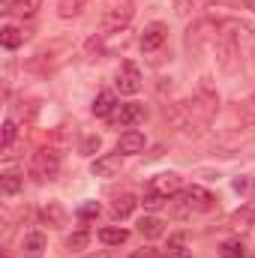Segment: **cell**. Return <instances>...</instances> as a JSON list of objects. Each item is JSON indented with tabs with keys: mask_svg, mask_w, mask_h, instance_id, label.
I'll return each instance as SVG.
<instances>
[{
	"mask_svg": "<svg viewBox=\"0 0 255 258\" xmlns=\"http://www.w3.org/2000/svg\"><path fill=\"white\" fill-rule=\"evenodd\" d=\"M60 171V153L57 150H36L30 159V177L36 180H54Z\"/></svg>",
	"mask_w": 255,
	"mask_h": 258,
	"instance_id": "1",
	"label": "cell"
},
{
	"mask_svg": "<svg viewBox=\"0 0 255 258\" xmlns=\"http://www.w3.org/2000/svg\"><path fill=\"white\" fill-rule=\"evenodd\" d=\"M117 90L120 93H126V96H132V93H138L141 90V69H138V63L135 60H123L120 63V69H117Z\"/></svg>",
	"mask_w": 255,
	"mask_h": 258,
	"instance_id": "2",
	"label": "cell"
},
{
	"mask_svg": "<svg viewBox=\"0 0 255 258\" xmlns=\"http://www.w3.org/2000/svg\"><path fill=\"white\" fill-rule=\"evenodd\" d=\"M129 21H132V3H123V6H114L102 15V33H117L123 30Z\"/></svg>",
	"mask_w": 255,
	"mask_h": 258,
	"instance_id": "3",
	"label": "cell"
},
{
	"mask_svg": "<svg viewBox=\"0 0 255 258\" xmlns=\"http://www.w3.org/2000/svg\"><path fill=\"white\" fill-rule=\"evenodd\" d=\"M183 204H186V210H192V213H210L216 207V198L207 192V189H201V186H192V189L183 192Z\"/></svg>",
	"mask_w": 255,
	"mask_h": 258,
	"instance_id": "4",
	"label": "cell"
},
{
	"mask_svg": "<svg viewBox=\"0 0 255 258\" xmlns=\"http://www.w3.org/2000/svg\"><path fill=\"white\" fill-rule=\"evenodd\" d=\"M168 39V27L162 24V21H153V24H147L144 27V33H141V51H156V48H162V42Z\"/></svg>",
	"mask_w": 255,
	"mask_h": 258,
	"instance_id": "5",
	"label": "cell"
},
{
	"mask_svg": "<svg viewBox=\"0 0 255 258\" xmlns=\"http://www.w3.org/2000/svg\"><path fill=\"white\" fill-rule=\"evenodd\" d=\"M120 168H123V156L120 153H102L90 165V171L96 177H114V174H120Z\"/></svg>",
	"mask_w": 255,
	"mask_h": 258,
	"instance_id": "6",
	"label": "cell"
},
{
	"mask_svg": "<svg viewBox=\"0 0 255 258\" xmlns=\"http://www.w3.org/2000/svg\"><path fill=\"white\" fill-rule=\"evenodd\" d=\"M180 174H174V171H162V174H156L153 180H150V192H159L165 195V198H171V195L180 192Z\"/></svg>",
	"mask_w": 255,
	"mask_h": 258,
	"instance_id": "7",
	"label": "cell"
},
{
	"mask_svg": "<svg viewBox=\"0 0 255 258\" xmlns=\"http://www.w3.org/2000/svg\"><path fill=\"white\" fill-rule=\"evenodd\" d=\"M144 144H147V138H144V132H138V129H126L120 138H117V153L120 156H132V153H141L144 150Z\"/></svg>",
	"mask_w": 255,
	"mask_h": 258,
	"instance_id": "8",
	"label": "cell"
},
{
	"mask_svg": "<svg viewBox=\"0 0 255 258\" xmlns=\"http://www.w3.org/2000/svg\"><path fill=\"white\" fill-rule=\"evenodd\" d=\"M144 105L141 102H126V105H120L117 111H114V120L120 123V126H126V129H132L135 123H141L144 120Z\"/></svg>",
	"mask_w": 255,
	"mask_h": 258,
	"instance_id": "9",
	"label": "cell"
},
{
	"mask_svg": "<svg viewBox=\"0 0 255 258\" xmlns=\"http://www.w3.org/2000/svg\"><path fill=\"white\" fill-rule=\"evenodd\" d=\"M255 222V204L249 201V204H243L240 210H234L231 213V219H228V228L234 231V234H243L249 225Z\"/></svg>",
	"mask_w": 255,
	"mask_h": 258,
	"instance_id": "10",
	"label": "cell"
},
{
	"mask_svg": "<svg viewBox=\"0 0 255 258\" xmlns=\"http://www.w3.org/2000/svg\"><path fill=\"white\" fill-rule=\"evenodd\" d=\"M39 219H42V225H48V228H60V225L66 222L63 204H60V201H48V204H42Z\"/></svg>",
	"mask_w": 255,
	"mask_h": 258,
	"instance_id": "11",
	"label": "cell"
},
{
	"mask_svg": "<svg viewBox=\"0 0 255 258\" xmlns=\"http://www.w3.org/2000/svg\"><path fill=\"white\" fill-rule=\"evenodd\" d=\"M117 108H120V105H117V96H114L111 90H102V93L93 99V114H96V117H111Z\"/></svg>",
	"mask_w": 255,
	"mask_h": 258,
	"instance_id": "12",
	"label": "cell"
},
{
	"mask_svg": "<svg viewBox=\"0 0 255 258\" xmlns=\"http://www.w3.org/2000/svg\"><path fill=\"white\" fill-rule=\"evenodd\" d=\"M21 252L27 258H39L45 252V234L42 231H30V234H24V240H21Z\"/></svg>",
	"mask_w": 255,
	"mask_h": 258,
	"instance_id": "13",
	"label": "cell"
},
{
	"mask_svg": "<svg viewBox=\"0 0 255 258\" xmlns=\"http://www.w3.org/2000/svg\"><path fill=\"white\" fill-rule=\"evenodd\" d=\"M138 234L147 237V240H156V237L165 234V225H162V219H156V216H144V219H138Z\"/></svg>",
	"mask_w": 255,
	"mask_h": 258,
	"instance_id": "14",
	"label": "cell"
},
{
	"mask_svg": "<svg viewBox=\"0 0 255 258\" xmlns=\"http://www.w3.org/2000/svg\"><path fill=\"white\" fill-rule=\"evenodd\" d=\"M42 0H9V12H15L18 18H33L39 12Z\"/></svg>",
	"mask_w": 255,
	"mask_h": 258,
	"instance_id": "15",
	"label": "cell"
},
{
	"mask_svg": "<svg viewBox=\"0 0 255 258\" xmlns=\"http://www.w3.org/2000/svg\"><path fill=\"white\" fill-rule=\"evenodd\" d=\"M99 240H102L105 246H120V243L129 240V231L126 228H117V225H108V228L99 231Z\"/></svg>",
	"mask_w": 255,
	"mask_h": 258,
	"instance_id": "16",
	"label": "cell"
},
{
	"mask_svg": "<svg viewBox=\"0 0 255 258\" xmlns=\"http://www.w3.org/2000/svg\"><path fill=\"white\" fill-rule=\"evenodd\" d=\"M162 258H189V249H186V234L180 231V234H174V237H168V249H165V255Z\"/></svg>",
	"mask_w": 255,
	"mask_h": 258,
	"instance_id": "17",
	"label": "cell"
},
{
	"mask_svg": "<svg viewBox=\"0 0 255 258\" xmlns=\"http://www.w3.org/2000/svg\"><path fill=\"white\" fill-rule=\"evenodd\" d=\"M135 198L132 195H120V198H114V204H111V213H114V219H126L129 213L135 210Z\"/></svg>",
	"mask_w": 255,
	"mask_h": 258,
	"instance_id": "18",
	"label": "cell"
},
{
	"mask_svg": "<svg viewBox=\"0 0 255 258\" xmlns=\"http://www.w3.org/2000/svg\"><path fill=\"white\" fill-rule=\"evenodd\" d=\"M0 42H3V48H18V45L24 42V33H21L18 27L6 24V27L0 30Z\"/></svg>",
	"mask_w": 255,
	"mask_h": 258,
	"instance_id": "19",
	"label": "cell"
},
{
	"mask_svg": "<svg viewBox=\"0 0 255 258\" xmlns=\"http://www.w3.org/2000/svg\"><path fill=\"white\" fill-rule=\"evenodd\" d=\"M21 186H24V177H21V174L6 171V174L0 177V192H3V195H15Z\"/></svg>",
	"mask_w": 255,
	"mask_h": 258,
	"instance_id": "20",
	"label": "cell"
},
{
	"mask_svg": "<svg viewBox=\"0 0 255 258\" xmlns=\"http://www.w3.org/2000/svg\"><path fill=\"white\" fill-rule=\"evenodd\" d=\"M243 255H246L243 240H225V243L219 246V258H243Z\"/></svg>",
	"mask_w": 255,
	"mask_h": 258,
	"instance_id": "21",
	"label": "cell"
},
{
	"mask_svg": "<svg viewBox=\"0 0 255 258\" xmlns=\"http://www.w3.org/2000/svg\"><path fill=\"white\" fill-rule=\"evenodd\" d=\"M87 243H90V234H87V231H75V234L66 237V249H69V252H81Z\"/></svg>",
	"mask_w": 255,
	"mask_h": 258,
	"instance_id": "22",
	"label": "cell"
},
{
	"mask_svg": "<svg viewBox=\"0 0 255 258\" xmlns=\"http://www.w3.org/2000/svg\"><path fill=\"white\" fill-rule=\"evenodd\" d=\"M15 138H18V126H15V120H6V123H3V138H0V147H3V150H9Z\"/></svg>",
	"mask_w": 255,
	"mask_h": 258,
	"instance_id": "23",
	"label": "cell"
},
{
	"mask_svg": "<svg viewBox=\"0 0 255 258\" xmlns=\"http://www.w3.org/2000/svg\"><path fill=\"white\" fill-rule=\"evenodd\" d=\"M99 213H102L99 201H84V204L78 207V216H81V219H96Z\"/></svg>",
	"mask_w": 255,
	"mask_h": 258,
	"instance_id": "24",
	"label": "cell"
},
{
	"mask_svg": "<svg viewBox=\"0 0 255 258\" xmlns=\"http://www.w3.org/2000/svg\"><path fill=\"white\" fill-rule=\"evenodd\" d=\"M165 195H159V192H150V195H144L141 198V204H144V210H159V207H165Z\"/></svg>",
	"mask_w": 255,
	"mask_h": 258,
	"instance_id": "25",
	"label": "cell"
},
{
	"mask_svg": "<svg viewBox=\"0 0 255 258\" xmlns=\"http://www.w3.org/2000/svg\"><path fill=\"white\" fill-rule=\"evenodd\" d=\"M81 12V0H60V15L63 18H72Z\"/></svg>",
	"mask_w": 255,
	"mask_h": 258,
	"instance_id": "26",
	"label": "cell"
},
{
	"mask_svg": "<svg viewBox=\"0 0 255 258\" xmlns=\"http://www.w3.org/2000/svg\"><path fill=\"white\" fill-rule=\"evenodd\" d=\"M234 189H237V192H252L255 183L249 180V177H237V180H234Z\"/></svg>",
	"mask_w": 255,
	"mask_h": 258,
	"instance_id": "27",
	"label": "cell"
},
{
	"mask_svg": "<svg viewBox=\"0 0 255 258\" xmlns=\"http://www.w3.org/2000/svg\"><path fill=\"white\" fill-rule=\"evenodd\" d=\"M81 150H84V153H93V150H99V138H96V135H90V138L84 141V147H81Z\"/></svg>",
	"mask_w": 255,
	"mask_h": 258,
	"instance_id": "28",
	"label": "cell"
},
{
	"mask_svg": "<svg viewBox=\"0 0 255 258\" xmlns=\"http://www.w3.org/2000/svg\"><path fill=\"white\" fill-rule=\"evenodd\" d=\"M132 258H162V255H159L156 249H138V252H135Z\"/></svg>",
	"mask_w": 255,
	"mask_h": 258,
	"instance_id": "29",
	"label": "cell"
},
{
	"mask_svg": "<svg viewBox=\"0 0 255 258\" xmlns=\"http://www.w3.org/2000/svg\"><path fill=\"white\" fill-rule=\"evenodd\" d=\"M3 258H9V255H3Z\"/></svg>",
	"mask_w": 255,
	"mask_h": 258,
	"instance_id": "30",
	"label": "cell"
}]
</instances>
